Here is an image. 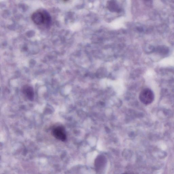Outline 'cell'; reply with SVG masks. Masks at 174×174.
<instances>
[{
  "label": "cell",
  "mask_w": 174,
  "mask_h": 174,
  "mask_svg": "<svg viewBox=\"0 0 174 174\" xmlns=\"http://www.w3.org/2000/svg\"><path fill=\"white\" fill-rule=\"evenodd\" d=\"M52 133L55 138L62 142L66 141L67 137L64 127L61 126L55 127L53 129Z\"/></svg>",
  "instance_id": "3"
},
{
  "label": "cell",
  "mask_w": 174,
  "mask_h": 174,
  "mask_svg": "<svg viewBox=\"0 0 174 174\" xmlns=\"http://www.w3.org/2000/svg\"><path fill=\"white\" fill-rule=\"evenodd\" d=\"M140 101L144 104L149 105L154 99L153 92L149 88H145L140 92L139 95Z\"/></svg>",
  "instance_id": "2"
},
{
  "label": "cell",
  "mask_w": 174,
  "mask_h": 174,
  "mask_svg": "<svg viewBox=\"0 0 174 174\" xmlns=\"http://www.w3.org/2000/svg\"><path fill=\"white\" fill-rule=\"evenodd\" d=\"M31 18L33 22L38 25H48L51 21L49 14L44 10L34 12L32 14Z\"/></svg>",
  "instance_id": "1"
},
{
  "label": "cell",
  "mask_w": 174,
  "mask_h": 174,
  "mask_svg": "<svg viewBox=\"0 0 174 174\" xmlns=\"http://www.w3.org/2000/svg\"><path fill=\"white\" fill-rule=\"evenodd\" d=\"M23 94L30 101H32L34 98V92L33 88L28 85H25L22 88Z\"/></svg>",
  "instance_id": "4"
},
{
  "label": "cell",
  "mask_w": 174,
  "mask_h": 174,
  "mask_svg": "<svg viewBox=\"0 0 174 174\" xmlns=\"http://www.w3.org/2000/svg\"><path fill=\"white\" fill-rule=\"evenodd\" d=\"M105 158L102 156H100L97 158L95 163L96 169L99 170L102 169L105 165Z\"/></svg>",
  "instance_id": "5"
}]
</instances>
